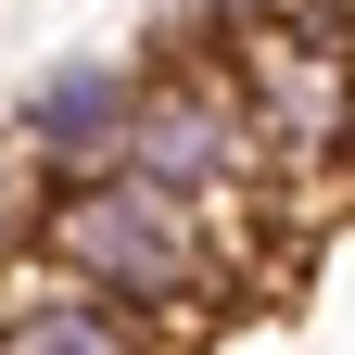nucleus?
Masks as SVG:
<instances>
[{
    "instance_id": "f03ea898",
    "label": "nucleus",
    "mask_w": 355,
    "mask_h": 355,
    "mask_svg": "<svg viewBox=\"0 0 355 355\" xmlns=\"http://www.w3.org/2000/svg\"><path fill=\"white\" fill-rule=\"evenodd\" d=\"M127 102H140L127 64H64V76H38V89H26V153L51 165V178H114Z\"/></svg>"
},
{
    "instance_id": "20e7f679",
    "label": "nucleus",
    "mask_w": 355,
    "mask_h": 355,
    "mask_svg": "<svg viewBox=\"0 0 355 355\" xmlns=\"http://www.w3.org/2000/svg\"><path fill=\"white\" fill-rule=\"evenodd\" d=\"M38 203H51V191H26V178L0 165V279H13V266L38 254Z\"/></svg>"
},
{
    "instance_id": "7ed1b4c3",
    "label": "nucleus",
    "mask_w": 355,
    "mask_h": 355,
    "mask_svg": "<svg viewBox=\"0 0 355 355\" xmlns=\"http://www.w3.org/2000/svg\"><path fill=\"white\" fill-rule=\"evenodd\" d=\"M0 355H165V343L114 304H89L76 279H26V292H0Z\"/></svg>"
},
{
    "instance_id": "f257e3e1",
    "label": "nucleus",
    "mask_w": 355,
    "mask_h": 355,
    "mask_svg": "<svg viewBox=\"0 0 355 355\" xmlns=\"http://www.w3.org/2000/svg\"><path fill=\"white\" fill-rule=\"evenodd\" d=\"M38 266L76 279L89 304H114V318H140L153 343L241 318V292H254V254L216 229V216H191L178 191H140V178H51Z\"/></svg>"
}]
</instances>
